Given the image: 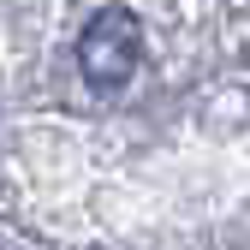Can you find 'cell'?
<instances>
[{
	"label": "cell",
	"instance_id": "1",
	"mask_svg": "<svg viewBox=\"0 0 250 250\" xmlns=\"http://www.w3.org/2000/svg\"><path fill=\"white\" fill-rule=\"evenodd\" d=\"M78 66L96 89H125L143 66V24L131 6H102L78 36Z\"/></svg>",
	"mask_w": 250,
	"mask_h": 250
}]
</instances>
